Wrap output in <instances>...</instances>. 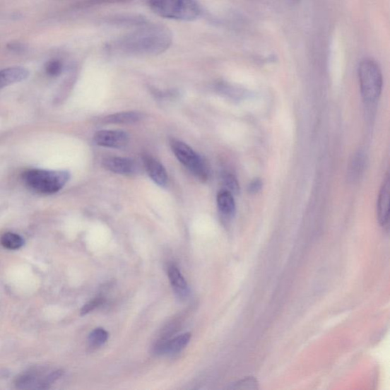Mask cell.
<instances>
[{"mask_svg":"<svg viewBox=\"0 0 390 390\" xmlns=\"http://www.w3.org/2000/svg\"><path fill=\"white\" fill-rule=\"evenodd\" d=\"M168 276L175 294L180 298L187 297L189 294V285L179 268L175 265L170 266L168 269Z\"/></svg>","mask_w":390,"mask_h":390,"instance_id":"12","label":"cell"},{"mask_svg":"<svg viewBox=\"0 0 390 390\" xmlns=\"http://www.w3.org/2000/svg\"><path fill=\"white\" fill-rule=\"evenodd\" d=\"M365 167V160L363 155L358 153L355 155L352 164L350 165V177L354 180L359 177Z\"/></svg>","mask_w":390,"mask_h":390,"instance_id":"17","label":"cell"},{"mask_svg":"<svg viewBox=\"0 0 390 390\" xmlns=\"http://www.w3.org/2000/svg\"><path fill=\"white\" fill-rule=\"evenodd\" d=\"M152 11L157 15L180 21H194L201 9L194 0H149Z\"/></svg>","mask_w":390,"mask_h":390,"instance_id":"3","label":"cell"},{"mask_svg":"<svg viewBox=\"0 0 390 390\" xmlns=\"http://www.w3.org/2000/svg\"><path fill=\"white\" fill-rule=\"evenodd\" d=\"M71 174L67 171L30 170L23 174V179L28 188L45 194L60 191L70 180Z\"/></svg>","mask_w":390,"mask_h":390,"instance_id":"2","label":"cell"},{"mask_svg":"<svg viewBox=\"0 0 390 390\" xmlns=\"http://www.w3.org/2000/svg\"><path fill=\"white\" fill-rule=\"evenodd\" d=\"M104 298L102 297H97L95 299L92 300L89 302V303H87L81 309V314L82 315H86L93 310L95 309L97 307H99L104 303Z\"/></svg>","mask_w":390,"mask_h":390,"instance_id":"20","label":"cell"},{"mask_svg":"<svg viewBox=\"0 0 390 390\" xmlns=\"http://www.w3.org/2000/svg\"><path fill=\"white\" fill-rule=\"evenodd\" d=\"M262 188V182L260 179H255L252 181L248 187V191L251 194H256L259 192Z\"/></svg>","mask_w":390,"mask_h":390,"instance_id":"21","label":"cell"},{"mask_svg":"<svg viewBox=\"0 0 390 390\" xmlns=\"http://www.w3.org/2000/svg\"><path fill=\"white\" fill-rule=\"evenodd\" d=\"M8 48L16 53H21L25 51V46L20 43H12L8 45Z\"/></svg>","mask_w":390,"mask_h":390,"instance_id":"23","label":"cell"},{"mask_svg":"<svg viewBox=\"0 0 390 390\" xmlns=\"http://www.w3.org/2000/svg\"><path fill=\"white\" fill-rule=\"evenodd\" d=\"M389 196H390V183L389 177L387 173L386 178L380 189L377 206V218L380 225L384 228H389Z\"/></svg>","mask_w":390,"mask_h":390,"instance_id":"7","label":"cell"},{"mask_svg":"<svg viewBox=\"0 0 390 390\" xmlns=\"http://www.w3.org/2000/svg\"><path fill=\"white\" fill-rule=\"evenodd\" d=\"M103 165L106 170L112 172L129 175L134 172V162L128 158H109L103 160Z\"/></svg>","mask_w":390,"mask_h":390,"instance_id":"11","label":"cell"},{"mask_svg":"<svg viewBox=\"0 0 390 390\" xmlns=\"http://www.w3.org/2000/svg\"><path fill=\"white\" fill-rule=\"evenodd\" d=\"M222 182L226 190L232 194H236L240 191V184L235 177L230 172H223L222 174Z\"/></svg>","mask_w":390,"mask_h":390,"instance_id":"18","label":"cell"},{"mask_svg":"<svg viewBox=\"0 0 390 390\" xmlns=\"http://www.w3.org/2000/svg\"><path fill=\"white\" fill-rule=\"evenodd\" d=\"M190 339L191 334L184 333L173 339L162 341V343L155 346V353L160 355L179 353L185 346H187Z\"/></svg>","mask_w":390,"mask_h":390,"instance_id":"9","label":"cell"},{"mask_svg":"<svg viewBox=\"0 0 390 390\" xmlns=\"http://www.w3.org/2000/svg\"><path fill=\"white\" fill-rule=\"evenodd\" d=\"M171 148L175 157L187 167L199 179L206 182L209 177V170L206 162L193 150L189 145L182 141L172 140Z\"/></svg>","mask_w":390,"mask_h":390,"instance_id":"5","label":"cell"},{"mask_svg":"<svg viewBox=\"0 0 390 390\" xmlns=\"http://www.w3.org/2000/svg\"><path fill=\"white\" fill-rule=\"evenodd\" d=\"M1 244L4 247L11 250L18 249L23 246V239L13 232H6L1 237Z\"/></svg>","mask_w":390,"mask_h":390,"instance_id":"15","label":"cell"},{"mask_svg":"<svg viewBox=\"0 0 390 390\" xmlns=\"http://www.w3.org/2000/svg\"><path fill=\"white\" fill-rule=\"evenodd\" d=\"M144 119V114L139 112H126L106 116L103 122L106 124H132Z\"/></svg>","mask_w":390,"mask_h":390,"instance_id":"13","label":"cell"},{"mask_svg":"<svg viewBox=\"0 0 390 390\" xmlns=\"http://www.w3.org/2000/svg\"><path fill=\"white\" fill-rule=\"evenodd\" d=\"M358 77L360 93L367 103L377 101L383 90V75L378 64L366 59L360 64Z\"/></svg>","mask_w":390,"mask_h":390,"instance_id":"4","label":"cell"},{"mask_svg":"<svg viewBox=\"0 0 390 390\" xmlns=\"http://www.w3.org/2000/svg\"><path fill=\"white\" fill-rule=\"evenodd\" d=\"M64 65L60 60L52 59L45 65V72L48 76L56 77L60 76L63 71Z\"/></svg>","mask_w":390,"mask_h":390,"instance_id":"19","label":"cell"},{"mask_svg":"<svg viewBox=\"0 0 390 390\" xmlns=\"http://www.w3.org/2000/svg\"><path fill=\"white\" fill-rule=\"evenodd\" d=\"M97 145L108 148H122L129 141V136L123 131H100L94 135Z\"/></svg>","mask_w":390,"mask_h":390,"instance_id":"6","label":"cell"},{"mask_svg":"<svg viewBox=\"0 0 390 390\" xmlns=\"http://www.w3.org/2000/svg\"><path fill=\"white\" fill-rule=\"evenodd\" d=\"M172 40L168 28L154 25L141 28L125 36L119 42V48L130 54L157 55L167 51Z\"/></svg>","mask_w":390,"mask_h":390,"instance_id":"1","label":"cell"},{"mask_svg":"<svg viewBox=\"0 0 390 390\" xmlns=\"http://www.w3.org/2000/svg\"><path fill=\"white\" fill-rule=\"evenodd\" d=\"M93 4L128 3L132 0H90Z\"/></svg>","mask_w":390,"mask_h":390,"instance_id":"22","label":"cell"},{"mask_svg":"<svg viewBox=\"0 0 390 390\" xmlns=\"http://www.w3.org/2000/svg\"><path fill=\"white\" fill-rule=\"evenodd\" d=\"M109 338V333L102 328H98L93 331L89 338L90 345L93 348L100 347Z\"/></svg>","mask_w":390,"mask_h":390,"instance_id":"16","label":"cell"},{"mask_svg":"<svg viewBox=\"0 0 390 390\" xmlns=\"http://www.w3.org/2000/svg\"><path fill=\"white\" fill-rule=\"evenodd\" d=\"M30 72L23 66L8 67L0 71V90L28 79Z\"/></svg>","mask_w":390,"mask_h":390,"instance_id":"8","label":"cell"},{"mask_svg":"<svg viewBox=\"0 0 390 390\" xmlns=\"http://www.w3.org/2000/svg\"><path fill=\"white\" fill-rule=\"evenodd\" d=\"M218 209L223 215L232 217L236 211V202L234 200L233 194L226 190L219 191L217 197Z\"/></svg>","mask_w":390,"mask_h":390,"instance_id":"14","label":"cell"},{"mask_svg":"<svg viewBox=\"0 0 390 390\" xmlns=\"http://www.w3.org/2000/svg\"><path fill=\"white\" fill-rule=\"evenodd\" d=\"M144 164L146 170L151 179L160 187H165L168 182V174L163 165L150 157L144 158Z\"/></svg>","mask_w":390,"mask_h":390,"instance_id":"10","label":"cell"}]
</instances>
